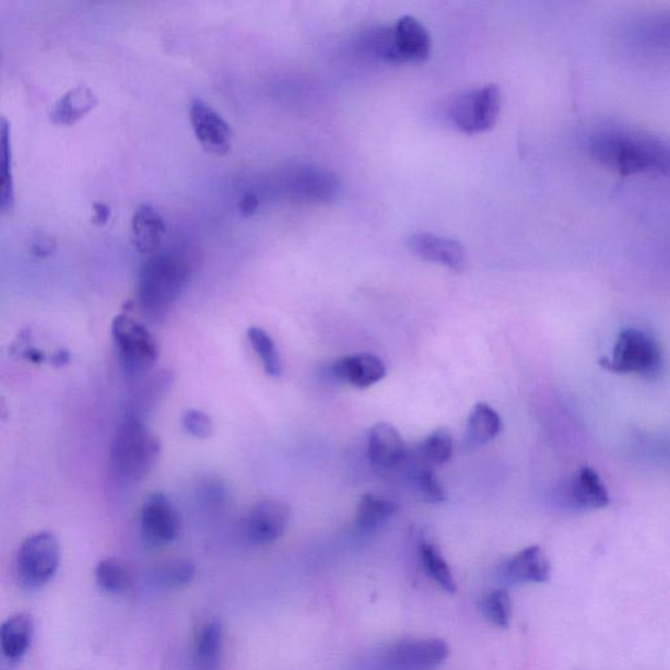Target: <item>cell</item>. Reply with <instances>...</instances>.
<instances>
[{
	"mask_svg": "<svg viewBox=\"0 0 670 670\" xmlns=\"http://www.w3.org/2000/svg\"><path fill=\"white\" fill-rule=\"evenodd\" d=\"M589 155L621 176H667L668 144L649 132L609 129L597 132L589 142Z\"/></svg>",
	"mask_w": 670,
	"mask_h": 670,
	"instance_id": "obj_1",
	"label": "cell"
},
{
	"mask_svg": "<svg viewBox=\"0 0 670 670\" xmlns=\"http://www.w3.org/2000/svg\"><path fill=\"white\" fill-rule=\"evenodd\" d=\"M189 263L169 254L154 255L139 271V308L151 321H161L183 294L190 280Z\"/></svg>",
	"mask_w": 670,
	"mask_h": 670,
	"instance_id": "obj_2",
	"label": "cell"
},
{
	"mask_svg": "<svg viewBox=\"0 0 670 670\" xmlns=\"http://www.w3.org/2000/svg\"><path fill=\"white\" fill-rule=\"evenodd\" d=\"M162 452V443L142 418L126 416L111 443V466L119 479L138 482L154 469Z\"/></svg>",
	"mask_w": 670,
	"mask_h": 670,
	"instance_id": "obj_3",
	"label": "cell"
},
{
	"mask_svg": "<svg viewBox=\"0 0 670 670\" xmlns=\"http://www.w3.org/2000/svg\"><path fill=\"white\" fill-rule=\"evenodd\" d=\"M364 50L388 63H420L431 52V37L420 20L402 16L393 25L366 33Z\"/></svg>",
	"mask_w": 670,
	"mask_h": 670,
	"instance_id": "obj_4",
	"label": "cell"
},
{
	"mask_svg": "<svg viewBox=\"0 0 670 670\" xmlns=\"http://www.w3.org/2000/svg\"><path fill=\"white\" fill-rule=\"evenodd\" d=\"M111 338L126 375L138 379L155 367L158 344L143 322L129 315H118L111 322Z\"/></svg>",
	"mask_w": 670,
	"mask_h": 670,
	"instance_id": "obj_5",
	"label": "cell"
},
{
	"mask_svg": "<svg viewBox=\"0 0 670 670\" xmlns=\"http://www.w3.org/2000/svg\"><path fill=\"white\" fill-rule=\"evenodd\" d=\"M599 363L610 373L649 377L659 374L662 354L651 336L638 329H625L616 338L613 355L602 357Z\"/></svg>",
	"mask_w": 670,
	"mask_h": 670,
	"instance_id": "obj_6",
	"label": "cell"
},
{
	"mask_svg": "<svg viewBox=\"0 0 670 670\" xmlns=\"http://www.w3.org/2000/svg\"><path fill=\"white\" fill-rule=\"evenodd\" d=\"M502 94L495 84L463 92L450 104L449 121L463 134L477 136L494 128L499 117Z\"/></svg>",
	"mask_w": 670,
	"mask_h": 670,
	"instance_id": "obj_7",
	"label": "cell"
},
{
	"mask_svg": "<svg viewBox=\"0 0 670 670\" xmlns=\"http://www.w3.org/2000/svg\"><path fill=\"white\" fill-rule=\"evenodd\" d=\"M61 563V546L50 532L28 537L20 546L16 568L20 584L28 589L46 586L56 576Z\"/></svg>",
	"mask_w": 670,
	"mask_h": 670,
	"instance_id": "obj_8",
	"label": "cell"
},
{
	"mask_svg": "<svg viewBox=\"0 0 670 670\" xmlns=\"http://www.w3.org/2000/svg\"><path fill=\"white\" fill-rule=\"evenodd\" d=\"M448 656L449 646L443 639H407L390 646L384 660L390 670H435Z\"/></svg>",
	"mask_w": 670,
	"mask_h": 670,
	"instance_id": "obj_9",
	"label": "cell"
},
{
	"mask_svg": "<svg viewBox=\"0 0 670 670\" xmlns=\"http://www.w3.org/2000/svg\"><path fill=\"white\" fill-rule=\"evenodd\" d=\"M290 506L280 499H263L250 508L245 524L248 540L255 545H271L286 532Z\"/></svg>",
	"mask_w": 670,
	"mask_h": 670,
	"instance_id": "obj_10",
	"label": "cell"
},
{
	"mask_svg": "<svg viewBox=\"0 0 670 670\" xmlns=\"http://www.w3.org/2000/svg\"><path fill=\"white\" fill-rule=\"evenodd\" d=\"M141 528L145 541L152 545H167L180 533L181 521L167 496L151 494L141 510Z\"/></svg>",
	"mask_w": 670,
	"mask_h": 670,
	"instance_id": "obj_11",
	"label": "cell"
},
{
	"mask_svg": "<svg viewBox=\"0 0 670 670\" xmlns=\"http://www.w3.org/2000/svg\"><path fill=\"white\" fill-rule=\"evenodd\" d=\"M190 124L204 151L215 156L228 154L232 148L230 125L201 99H195L190 106Z\"/></svg>",
	"mask_w": 670,
	"mask_h": 670,
	"instance_id": "obj_12",
	"label": "cell"
},
{
	"mask_svg": "<svg viewBox=\"0 0 670 670\" xmlns=\"http://www.w3.org/2000/svg\"><path fill=\"white\" fill-rule=\"evenodd\" d=\"M408 247L411 254L423 261L442 265L457 273L466 269V249L452 238L428 234V232H416L408 238Z\"/></svg>",
	"mask_w": 670,
	"mask_h": 670,
	"instance_id": "obj_13",
	"label": "cell"
},
{
	"mask_svg": "<svg viewBox=\"0 0 670 670\" xmlns=\"http://www.w3.org/2000/svg\"><path fill=\"white\" fill-rule=\"evenodd\" d=\"M410 450L402 436L389 423H377L368 434L371 466L380 470L401 467L409 459Z\"/></svg>",
	"mask_w": 670,
	"mask_h": 670,
	"instance_id": "obj_14",
	"label": "cell"
},
{
	"mask_svg": "<svg viewBox=\"0 0 670 670\" xmlns=\"http://www.w3.org/2000/svg\"><path fill=\"white\" fill-rule=\"evenodd\" d=\"M331 373L338 380L357 389H367L380 383L387 376V367L374 354L361 353L341 357L331 366Z\"/></svg>",
	"mask_w": 670,
	"mask_h": 670,
	"instance_id": "obj_15",
	"label": "cell"
},
{
	"mask_svg": "<svg viewBox=\"0 0 670 670\" xmlns=\"http://www.w3.org/2000/svg\"><path fill=\"white\" fill-rule=\"evenodd\" d=\"M552 565L540 546H529L504 563L503 576L514 584H540L549 580Z\"/></svg>",
	"mask_w": 670,
	"mask_h": 670,
	"instance_id": "obj_16",
	"label": "cell"
},
{
	"mask_svg": "<svg viewBox=\"0 0 670 670\" xmlns=\"http://www.w3.org/2000/svg\"><path fill=\"white\" fill-rule=\"evenodd\" d=\"M569 504L576 509H601L609 506L610 497L606 484L592 468L577 470L567 486Z\"/></svg>",
	"mask_w": 670,
	"mask_h": 670,
	"instance_id": "obj_17",
	"label": "cell"
},
{
	"mask_svg": "<svg viewBox=\"0 0 670 670\" xmlns=\"http://www.w3.org/2000/svg\"><path fill=\"white\" fill-rule=\"evenodd\" d=\"M165 232L167 225L162 215L149 204L139 205L131 221V240L139 254L156 255Z\"/></svg>",
	"mask_w": 670,
	"mask_h": 670,
	"instance_id": "obj_18",
	"label": "cell"
},
{
	"mask_svg": "<svg viewBox=\"0 0 670 670\" xmlns=\"http://www.w3.org/2000/svg\"><path fill=\"white\" fill-rule=\"evenodd\" d=\"M289 188L304 201H329L336 196L338 183L328 172L316 168H298L289 178Z\"/></svg>",
	"mask_w": 670,
	"mask_h": 670,
	"instance_id": "obj_19",
	"label": "cell"
},
{
	"mask_svg": "<svg viewBox=\"0 0 670 670\" xmlns=\"http://www.w3.org/2000/svg\"><path fill=\"white\" fill-rule=\"evenodd\" d=\"M33 636V620L28 613L10 616L0 625V655L13 662L24 658Z\"/></svg>",
	"mask_w": 670,
	"mask_h": 670,
	"instance_id": "obj_20",
	"label": "cell"
},
{
	"mask_svg": "<svg viewBox=\"0 0 670 670\" xmlns=\"http://www.w3.org/2000/svg\"><path fill=\"white\" fill-rule=\"evenodd\" d=\"M223 627L218 621L204 623L198 630L195 646V670L221 669Z\"/></svg>",
	"mask_w": 670,
	"mask_h": 670,
	"instance_id": "obj_21",
	"label": "cell"
},
{
	"mask_svg": "<svg viewBox=\"0 0 670 670\" xmlns=\"http://www.w3.org/2000/svg\"><path fill=\"white\" fill-rule=\"evenodd\" d=\"M398 504L389 497L366 494L356 506L355 524L362 532H374L397 514Z\"/></svg>",
	"mask_w": 670,
	"mask_h": 670,
	"instance_id": "obj_22",
	"label": "cell"
},
{
	"mask_svg": "<svg viewBox=\"0 0 670 670\" xmlns=\"http://www.w3.org/2000/svg\"><path fill=\"white\" fill-rule=\"evenodd\" d=\"M502 430L499 414L486 403H477L469 415L466 442L469 448L484 446L494 440Z\"/></svg>",
	"mask_w": 670,
	"mask_h": 670,
	"instance_id": "obj_23",
	"label": "cell"
},
{
	"mask_svg": "<svg viewBox=\"0 0 670 670\" xmlns=\"http://www.w3.org/2000/svg\"><path fill=\"white\" fill-rule=\"evenodd\" d=\"M15 201L13 184L11 126L0 117V215L10 211Z\"/></svg>",
	"mask_w": 670,
	"mask_h": 670,
	"instance_id": "obj_24",
	"label": "cell"
},
{
	"mask_svg": "<svg viewBox=\"0 0 670 670\" xmlns=\"http://www.w3.org/2000/svg\"><path fill=\"white\" fill-rule=\"evenodd\" d=\"M96 98L89 89L77 87L62 96L51 110L52 122L58 125L75 124L78 119L94 109Z\"/></svg>",
	"mask_w": 670,
	"mask_h": 670,
	"instance_id": "obj_25",
	"label": "cell"
},
{
	"mask_svg": "<svg viewBox=\"0 0 670 670\" xmlns=\"http://www.w3.org/2000/svg\"><path fill=\"white\" fill-rule=\"evenodd\" d=\"M421 562L424 572L433 579L437 586L446 590L448 593H455L457 590V583L455 580L452 572L448 566L446 560L439 552L434 543L424 541L421 543Z\"/></svg>",
	"mask_w": 670,
	"mask_h": 670,
	"instance_id": "obj_26",
	"label": "cell"
},
{
	"mask_svg": "<svg viewBox=\"0 0 670 670\" xmlns=\"http://www.w3.org/2000/svg\"><path fill=\"white\" fill-rule=\"evenodd\" d=\"M454 452L452 435L446 428H439L430 434L418 448V459L426 467H440Z\"/></svg>",
	"mask_w": 670,
	"mask_h": 670,
	"instance_id": "obj_27",
	"label": "cell"
},
{
	"mask_svg": "<svg viewBox=\"0 0 670 670\" xmlns=\"http://www.w3.org/2000/svg\"><path fill=\"white\" fill-rule=\"evenodd\" d=\"M248 338L255 353L260 356L265 373L278 377L282 374V360L273 338L262 328L248 329Z\"/></svg>",
	"mask_w": 670,
	"mask_h": 670,
	"instance_id": "obj_28",
	"label": "cell"
},
{
	"mask_svg": "<svg viewBox=\"0 0 670 670\" xmlns=\"http://www.w3.org/2000/svg\"><path fill=\"white\" fill-rule=\"evenodd\" d=\"M96 580L99 587L109 593H124L131 586V577L121 562L115 559L104 560L96 567Z\"/></svg>",
	"mask_w": 670,
	"mask_h": 670,
	"instance_id": "obj_29",
	"label": "cell"
},
{
	"mask_svg": "<svg viewBox=\"0 0 670 670\" xmlns=\"http://www.w3.org/2000/svg\"><path fill=\"white\" fill-rule=\"evenodd\" d=\"M482 612L496 627L508 628L513 619V601L506 589H496L484 597Z\"/></svg>",
	"mask_w": 670,
	"mask_h": 670,
	"instance_id": "obj_30",
	"label": "cell"
},
{
	"mask_svg": "<svg viewBox=\"0 0 670 670\" xmlns=\"http://www.w3.org/2000/svg\"><path fill=\"white\" fill-rule=\"evenodd\" d=\"M414 487L421 499L427 503H442L447 499L446 490L437 480L434 470L431 468H421L414 474Z\"/></svg>",
	"mask_w": 670,
	"mask_h": 670,
	"instance_id": "obj_31",
	"label": "cell"
},
{
	"mask_svg": "<svg viewBox=\"0 0 670 670\" xmlns=\"http://www.w3.org/2000/svg\"><path fill=\"white\" fill-rule=\"evenodd\" d=\"M172 381H174V375L168 373V371H162V373L152 377L143 391L141 401H139V411L136 416L142 418V413H148L151 408H154L155 404L161 402L165 391L169 389Z\"/></svg>",
	"mask_w": 670,
	"mask_h": 670,
	"instance_id": "obj_32",
	"label": "cell"
},
{
	"mask_svg": "<svg viewBox=\"0 0 670 670\" xmlns=\"http://www.w3.org/2000/svg\"><path fill=\"white\" fill-rule=\"evenodd\" d=\"M183 427L191 436L205 439L212 434L211 418L201 410L191 409L185 411L181 418Z\"/></svg>",
	"mask_w": 670,
	"mask_h": 670,
	"instance_id": "obj_33",
	"label": "cell"
},
{
	"mask_svg": "<svg viewBox=\"0 0 670 670\" xmlns=\"http://www.w3.org/2000/svg\"><path fill=\"white\" fill-rule=\"evenodd\" d=\"M195 574L196 568L191 563L187 561H177L171 563L168 567H165L161 577L168 587H180L190 583Z\"/></svg>",
	"mask_w": 670,
	"mask_h": 670,
	"instance_id": "obj_34",
	"label": "cell"
},
{
	"mask_svg": "<svg viewBox=\"0 0 670 670\" xmlns=\"http://www.w3.org/2000/svg\"><path fill=\"white\" fill-rule=\"evenodd\" d=\"M258 204H260V202H258V198L255 192H247L240 202L242 214L245 216L254 215L258 209Z\"/></svg>",
	"mask_w": 670,
	"mask_h": 670,
	"instance_id": "obj_35",
	"label": "cell"
},
{
	"mask_svg": "<svg viewBox=\"0 0 670 670\" xmlns=\"http://www.w3.org/2000/svg\"><path fill=\"white\" fill-rule=\"evenodd\" d=\"M110 215V210L108 208H106L105 204L103 203H97L95 205V221L97 223H106V221H108Z\"/></svg>",
	"mask_w": 670,
	"mask_h": 670,
	"instance_id": "obj_36",
	"label": "cell"
}]
</instances>
